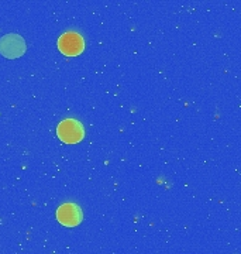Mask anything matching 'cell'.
Here are the masks:
<instances>
[{
  "label": "cell",
  "instance_id": "1",
  "mask_svg": "<svg viewBox=\"0 0 241 254\" xmlns=\"http://www.w3.org/2000/svg\"><path fill=\"white\" fill-rule=\"evenodd\" d=\"M57 134H58V137L62 140L63 143L73 144V143H78V141H80L83 138L85 131H83V126L80 125L78 120L66 119V120H62L58 125Z\"/></svg>",
  "mask_w": 241,
  "mask_h": 254
},
{
  "label": "cell",
  "instance_id": "2",
  "mask_svg": "<svg viewBox=\"0 0 241 254\" xmlns=\"http://www.w3.org/2000/svg\"><path fill=\"white\" fill-rule=\"evenodd\" d=\"M26 53V43L18 34H7L0 38V54L6 58H18Z\"/></svg>",
  "mask_w": 241,
  "mask_h": 254
},
{
  "label": "cell",
  "instance_id": "3",
  "mask_svg": "<svg viewBox=\"0 0 241 254\" xmlns=\"http://www.w3.org/2000/svg\"><path fill=\"white\" fill-rule=\"evenodd\" d=\"M58 48H60V51L62 54L75 57V55H79L83 51L85 43H83V38L79 34H76V33H65L58 40Z\"/></svg>",
  "mask_w": 241,
  "mask_h": 254
},
{
  "label": "cell",
  "instance_id": "4",
  "mask_svg": "<svg viewBox=\"0 0 241 254\" xmlns=\"http://www.w3.org/2000/svg\"><path fill=\"white\" fill-rule=\"evenodd\" d=\"M82 210L78 205L75 203H65L57 210V219L63 226L73 227L78 226L82 222Z\"/></svg>",
  "mask_w": 241,
  "mask_h": 254
}]
</instances>
